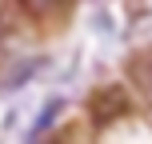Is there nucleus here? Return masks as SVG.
<instances>
[{
	"instance_id": "1",
	"label": "nucleus",
	"mask_w": 152,
	"mask_h": 144,
	"mask_svg": "<svg viewBox=\"0 0 152 144\" xmlns=\"http://www.w3.org/2000/svg\"><path fill=\"white\" fill-rule=\"evenodd\" d=\"M128 92L120 88V84H108V88L92 92L88 96V120L96 124V128H108V124H116L120 116H128Z\"/></svg>"
},
{
	"instance_id": "4",
	"label": "nucleus",
	"mask_w": 152,
	"mask_h": 144,
	"mask_svg": "<svg viewBox=\"0 0 152 144\" xmlns=\"http://www.w3.org/2000/svg\"><path fill=\"white\" fill-rule=\"evenodd\" d=\"M16 4H20L28 16H52L56 8L64 4V0H16Z\"/></svg>"
},
{
	"instance_id": "3",
	"label": "nucleus",
	"mask_w": 152,
	"mask_h": 144,
	"mask_svg": "<svg viewBox=\"0 0 152 144\" xmlns=\"http://www.w3.org/2000/svg\"><path fill=\"white\" fill-rule=\"evenodd\" d=\"M64 112V100H48V108L40 112V120H36V128H32V140H40V136H48V128H52V120Z\"/></svg>"
},
{
	"instance_id": "5",
	"label": "nucleus",
	"mask_w": 152,
	"mask_h": 144,
	"mask_svg": "<svg viewBox=\"0 0 152 144\" xmlns=\"http://www.w3.org/2000/svg\"><path fill=\"white\" fill-rule=\"evenodd\" d=\"M52 144H60V140H52Z\"/></svg>"
},
{
	"instance_id": "2",
	"label": "nucleus",
	"mask_w": 152,
	"mask_h": 144,
	"mask_svg": "<svg viewBox=\"0 0 152 144\" xmlns=\"http://www.w3.org/2000/svg\"><path fill=\"white\" fill-rule=\"evenodd\" d=\"M128 76L140 84V88H148V92H152V48H144V52H136V56H132Z\"/></svg>"
}]
</instances>
